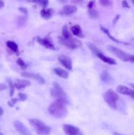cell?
<instances>
[{"instance_id": "3", "label": "cell", "mask_w": 134, "mask_h": 135, "mask_svg": "<svg viewBox=\"0 0 134 135\" xmlns=\"http://www.w3.org/2000/svg\"><path fill=\"white\" fill-rule=\"evenodd\" d=\"M107 49L111 54L118 57L119 59H122L123 61L134 63V55L127 54V53L121 50L120 49L112 46H108Z\"/></svg>"}, {"instance_id": "25", "label": "cell", "mask_w": 134, "mask_h": 135, "mask_svg": "<svg viewBox=\"0 0 134 135\" xmlns=\"http://www.w3.org/2000/svg\"><path fill=\"white\" fill-rule=\"evenodd\" d=\"M7 82L8 83V84H9V90H10V94H9V96L11 97V96H13V94H14V83H13V81H12V80L11 79H9V78H8L7 79Z\"/></svg>"}, {"instance_id": "35", "label": "cell", "mask_w": 134, "mask_h": 135, "mask_svg": "<svg viewBox=\"0 0 134 135\" xmlns=\"http://www.w3.org/2000/svg\"><path fill=\"white\" fill-rule=\"evenodd\" d=\"M70 1L74 4H81L84 0H70Z\"/></svg>"}, {"instance_id": "4", "label": "cell", "mask_w": 134, "mask_h": 135, "mask_svg": "<svg viewBox=\"0 0 134 135\" xmlns=\"http://www.w3.org/2000/svg\"><path fill=\"white\" fill-rule=\"evenodd\" d=\"M119 96L116 92L110 89L106 91L104 94V100L109 106L114 109L117 108V102L118 101Z\"/></svg>"}, {"instance_id": "24", "label": "cell", "mask_w": 134, "mask_h": 135, "mask_svg": "<svg viewBox=\"0 0 134 135\" xmlns=\"http://www.w3.org/2000/svg\"><path fill=\"white\" fill-rule=\"evenodd\" d=\"M88 14L91 18H96L98 17V12L95 7L88 9Z\"/></svg>"}, {"instance_id": "42", "label": "cell", "mask_w": 134, "mask_h": 135, "mask_svg": "<svg viewBox=\"0 0 134 135\" xmlns=\"http://www.w3.org/2000/svg\"><path fill=\"white\" fill-rule=\"evenodd\" d=\"M130 85L132 87V88L134 89V84H133V83H130Z\"/></svg>"}, {"instance_id": "2", "label": "cell", "mask_w": 134, "mask_h": 135, "mask_svg": "<svg viewBox=\"0 0 134 135\" xmlns=\"http://www.w3.org/2000/svg\"><path fill=\"white\" fill-rule=\"evenodd\" d=\"M30 123L38 135H49L51 133V127L41 120L32 119H30Z\"/></svg>"}, {"instance_id": "19", "label": "cell", "mask_w": 134, "mask_h": 135, "mask_svg": "<svg viewBox=\"0 0 134 135\" xmlns=\"http://www.w3.org/2000/svg\"><path fill=\"white\" fill-rule=\"evenodd\" d=\"M40 15L43 18L48 20L51 18L53 15V9H43L40 11Z\"/></svg>"}, {"instance_id": "39", "label": "cell", "mask_w": 134, "mask_h": 135, "mask_svg": "<svg viewBox=\"0 0 134 135\" xmlns=\"http://www.w3.org/2000/svg\"><path fill=\"white\" fill-rule=\"evenodd\" d=\"M57 1H59V3H65L67 2L68 0H57Z\"/></svg>"}, {"instance_id": "12", "label": "cell", "mask_w": 134, "mask_h": 135, "mask_svg": "<svg viewBox=\"0 0 134 135\" xmlns=\"http://www.w3.org/2000/svg\"><path fill=\"white\" fill-rule=\"evenodd\" d=\"M37 41H38V43L40 44L42 46L46 47L47 49L51 50H55V45L53 44V43L51 42V40L49 38H42L40 37H38L37 38Z\"/></svg>"}, {"instance_id": "31", "label": "cell", "mask_w": 134, "mask_h": 135, "mask_svg": "<svg viewBox=\"0 0 134 135\" xmlns=\"http://www.w3.org/2000/svg\"><path fill=\"white\" fill-rule=\"evenodd\" d=\"M18 98H13L12 99L11 101H9V102H8V105H9V106L10 107H13V105H14V104L17 103V102L18 101Z\"/></svg>"}, {"instance_id": "36", "label": "cell", "mask_w": 134, "mask_h": 135, "mask_svg": "<svg viewBox=\"0 0 134 135\" xmlns=\"http://www.w3.org/2000/svg\"><path fill=\"white\" fill-rule=\"evenodd\" d=\"M120 18V15H117L116 16L115 18H114V21H113V25H115V24L118 22V21L119 20Z\"/></svg>"}, {"instance_id": "28", "label": "cell", "mask_w": 134, "mask_h": 135, "mask_svg": "<svg viewBox=\"0 0 134 135\" xmlns=\"http://www.w3.org/2000/svg\"><path fill=\"white\" fill-rule=\"evenodd\" d=\"M17 63L20 66V67L23 70H25L28 67V65L26 64V63L24 61L23 59H21V58H18V59H17Z\"/></svg>"}, {"instance_id": "30", "label": "cell", "mask_w": 134, "mask_h": 135, "mask_svg": "<svg viewBox=\"0 0 134 135\" xmlns=\"http://www.w3.org/2000/svg\"><path fill=\"white\" fill-rule=\"evenodd\" d=\"M18 96L19 97V100L20 101H25L27 98V95L26 94H24V93H19L18 94Z\"/></svg>"}, {"instance_id": "43", "label": "cell", "mask_w": 134, "mask_h": 135, "mask_svg": "<svg viewBox=\"0 0 134 135\" xmlns=\"http://www.w3.org/2000/svg\"><path fill=\"white\" fill-rule=\"evenodd\" d=\"M0 135H4L3 134V133H1V131H0Z\"/></svg>"}, {"instance_id": "10", "label": "cell", "mask_w": 134, "mask_h": 135, "mask_svg": "<svg viewBox=\"0 0 134 135\" xmlns=\"http://www.w3.org/2000/svg\"><path fill=\"white\" fill-rule=\"evenodd\" d=\"M77 11V7L73 5H66L59 11L60 15H70Z\"/></svg>"}, {"instance_id": "32", "label": "cell", "mask_w": 134, "mask_h": 135, "mask_svg": "<svg viewBox=\"0 0 134 135\" xmlns=\"http://www.w3.org/2000/svg\"><path fill=\"white\" fill-rule=\"evenodd\" d=\"M18 10L21 12V13H23L25 15H28V10L25 7H19L18 8Z\"/></svg>"}, {"instance_id": "18", "label": "cell", "mask_w": 134, "mask_h": 135, "mask_svg": "<svg viewBox=\"0 0 134 135\" xmlns=\"http://www.w3.org/2000/svg\"><path fill=\"white\" fill-rule=\"evenodd\" d=\"M100 28H101V30H102V32H103L105 34H106V35H107V36L109 37L110 40H112V41H114V42H116V43H118V44H126V45L129 44L128 43H126V42H122V41H119L118 40H117L116 38H114L113 36H112V34H110V32H109V30H108V29H106L105 27H104V26H100Z\"/></svg>"}, {"instance_id": "7", "label": "cell", "mask_w": 134, "mask_h": 135, "mask_svg": "<svg viewBox=\"0 0 134 135\" xmlns=\"http://www.w3.org/2000/svg\"><path fill=\"white\" fill-rule=\"evenodd\" d=\"M63 130L66 135H82V133L80 129L70 124L63 125Z\"/></svg>"}, {"instance_id": "20", "label": "cell", "mask_w": 134, "mask_h": 135, "mask_svg": "<svg viewBox=\"0 0 134 135\" xmlns=\"http://www.w3.org/2000/svg\"><path fill=\"white\" fill-rule=\"evenodd\" d=\"M54 73H55V75L63 78V79H67L68 77V75H69L68 73L66 70L62 68H59V67L54 69Z\"/></svg>"}, {"instance_id": "8", "label": "cell", "mask_w": 134, "mask_h": 135, "mask_svg": "<svg viewBox=\"0 0 134 135\" xmlns=\"http://www.w3.org/2000/svg\"><path fill=\"white\" fill-rule=\"evenodd\" d=\"M13 124L15 129L20 135H32L29 129L20 121H15Z\"/></svg>"}, {"instance_id": "29", "label": "cell", "mask_w": 134, "mask_h": 135, "mask_svg": "<svg viewBox=\"0 0 134 135\" xmlns=\"http://www.w3.org/2000/svg\"><path fill=\"white\" fill-rule=\"evenodd\" d=\"M110 3V0H99V4L102 7L109 6Z\"/></svg>"}, {"instance_id": "11", "label": "cell", "mask_w": 134, "mask_h": 135, "mask_svg": "<svg viewBox=\"0 0 134 135\" xmlns=\"http://www.w3.org/2000/svg\"><path fill=\"white\" fill-rule=\"evenodd\" d=\"M117 92L122 95H126L134 99V90L123 85H119L116 88Z\"/></svg>"}, {"instance_id": "41", "label": "cell", "mask_w": 134, "mask_h": 135, "mask_svg": "<svg viewBox=\"0 0 134 135\" xmlns=\"http://www.w3.org/2000/svg\"><path fill=\"white\" fill-rule=\"evenodd\" d=\"M113 135H123V134H121V133H116V132H115V133H114V134Z\"/></svg>"}, {"instance_id": "17", "label": "cell", "mask_w": 134, "mask_h": 135, "mask_svg": "<svg viewBox=\"0 0 134 135\" xmlns=\"http://www.w3.org/2000/svg\"><path fill=\"white\" fill-rule=\"evenodd\" d=\"M101 80L106 84H110L112 82V77L107 71H103L100 75Z\"/></svg>"}, {"instance_id": "44", "label": "cell", "mask_w": 134, "mask_h": 135, "mask_svg": "<svg viewBox=\"0 0 134 135\" xmlns=\"http://www.w3.org/2000/svg\"><path fill=\"white\" fill-rule=\"evenodd\" d=\"M131 1H132V3H133L134 4V0H131Z\"/></svg>"}, {"instance_id": "21", "label": "cell", "mask_w": 134, "mask_h": 135, "mask_svg": "<svg viewBox=\"0 0 134 135\" xmlns=\"http://www.w3.org/2000/svg\"><path fill=\"white\" fill-rule=\"evenodd\" d=\"M7 46L11 50L15 53L17 55H19V50H18V46L14 42L11 40H9L7 42Z\"/></svg>"}, {"instance_id": "22", "label": "cell", "mask_w": 134, "mask_h": 135, "mask_svg": "<svg viewBox=\"0 0 134 135\" xmlns=\"http://www.w3.org/2000/svg\"><path fill=\"white\" fill-rule=\"evenodd\" d=\"M28 1L37 4L43 8L47 7L49 4V0H28Z\"/></svg>"}, {"instance_id": "33", "label": "cell", "mask_w": 134, "mask_h": 135, "mask_svg": "<svg viewBox=\"0 0 134 135\" xmlns=\"http://www.w3.org/2000/svg\"><path fill=\"white\" fill-rule=\"evenodd\" d=\"M95 6V1H90L87 4V8H91Z\"/></svg>"}, {"instance_id": "45", "label": "cell", "mask_w": 134, "mask_h": 135, "mask_svg": "<svg viewBox=\"0 0 134 135\" xmlns=\"http://www.w3.org/2000/svg\"><path fill=\"white\" fill-rule=\"evenodd\" d=\"M0 68H1V65H0Z\"/></svg>"}, {"instance_id": "37", "label": "cell", "mask_w": 134, "mask_h": 135, "mask_svg": "<svg viewBox=\"0 0 134 135\" xmlns=\"http://www.w3.org/2000/svg\"><path fill=\"white\" fill-rule=\"evenodd\" d=\"M6 88H7V86L5 85V84H3V83L0 84V91L6 89Z\"/></svg>"}, {"instance_id": "27", "label": "cell", "mask_w": 134, "mask_h": 135, "mask_svg": "<svg viewBox=\"0 0 134 135\" xmlns=\"http://www.w3.org/2000/svg\"><path fill=\"white\" fill-rule=\"evenodd\" d=\"M27 15H24V16H20L17 19V24H18V26H22L23 25H25L26 21H27V17H26Z\"/></svg>"}, {"instance_id": "1", "label": "cell", "mask_w": 134, "mask_h": 135, "mask_svg": "<svg viewBox=\"0 0 134 135\" xmlns=\"http://www.w3.org/2000/svg\"><path fill=\"white\" fill-rule=\"evenodd\" d=\"M66 104V100H61V99H56L49 106V113L55 118H64L68 113Z\"/></svg>"}, {"instance_id": "13", "label": "cell", "mask_w": 134, "mask_h": 135, "mask_svg": "<svg viewBox=\"0 0 134 135\" xmlns=\"http://www.w3.org/2000/svg\"><path fill=\"white\" fill-rule=\"evenodd\" d=\"M59 61L60 62L62 65L64 66L66 69L69 71L72 69V61L71 59L66 55H62L59 57Z\"/></svg>"}, {"instance_id": "5", "label": "cell", "mask_w": 134, "mask_h": 135, "mask_svg": "<svg viewBox=\"0 0 134 135\" xmlns=\"http://www.w3.org/2000/svg\"><path fill=\"white\" fill-rule=\"evenodd\" d=\"M51 94L53 97L56 99H61V100H66L67 96L66 92L63 90L62 87L59 84V83H55L53 85V88L51 90Z\"/></svg>"}, {"instance_id": "23", "label": "cell", "mask_w": 134, "mask_h": 135, "mask_svg": "<svg viewBox=\"0 0 134 135\" xmlns=\"http://www.w3.org/2000/svg\"><path fill=\"white\" fill-rule=\"evenodd\" d=\"M62 34L64 39H71L72 38V35L70 31L68 30V27L66 25H64L63 27V30H62Z\"/></svg>"}, {"instance_id": "38", "label": "cell", "mask_w": 134, "mask_h": 135, "mask_svg": "<svg viewBox=\"0 0 134 135\" xmlns=\"http://www.w3.org/2000/svg\"><path fill=\"white\" fill-rule=\"evenodd\" d=\"M5 7V3L3 0H0V9H2Z\"/></svg>"}, {"instance_id": "26", "label": "cell", "mask_w": 134, "mask_h": 135, "mask_svg": "<svg viewBox=\"0 0 134 135\" xmlns=\"http://www.w3.org/2000/svg\"><path fill=\"white\" fill-rule=\"evenodd\" d=\"M87 45L88 47L90 49V50H91V51L95 54V55H96L97 53H99V51H101V50H100L95 45L93 44L90 43V42H88V43H87Z\"/></svg>"}, {"instance_id": "34", "label": "cell", "mask_w": 134, "mask_h": 135, "mask_svg": "<svg viewBox=\"0 0 134 135\" xmlns=\"http://www.w3.org/2000/svg\"><path fill=\"white\" fill-rule=\"evenodd\" d=\"M122 7L124 8H127V9H130V6L129 5L128 3L127 2V1L126 0H123V1H122Z\"/></svg>"}, {"instance_id": "16", "label": "cell", "mask_w": 134, "mask_h": 135, "mask_svg": "<svg viewBox=\"0 0 134 135\" xmlns=\"http://www.w3.org/2000/svg\"><path fill=\"white\" fill-rule=\"evenodd\" d=\"M70 30L72 32V34L74 36H76L80 37V38H84V37L82 32V29H81V26L80 25H76L71 26Z\"/></svg>"}, {"instance_id": "14", "label": "cell", "mask_w": 134, "mask_h": 135, "mask_svg": "<svg viewBox=\"0 0 134 135\" xmlns=\"http://www.w3.org/2000/svg\"><path fill=\"white\" fill-rule=\"evenodd\" d=\"M95 55L97 57L99 58L101 61H102L105 62V63H107V64H109V65L116 64V61L114 60V59H112V58L111 57H109L105 55V54H102V52L101 51H99V53H97Z\"/></svg>"}, {"instance_id": "15", "label": "cell", "mask_w": 134, "mask_h": 135, "mask_svg": "<svg viewBox=\"0 0 134 135\" xmlns=\"http://www.w3.org/2000/svg\"><path fill=\"white\" fill-rule=\"evenodd\" d=\"M14 87L17 90H22L26 87L30 86V82L27 80H21V79H16L14 80Z\"/></svg>"}, {"instance_id": "40", "label": "cell", "mask_w": 134, "mask_h": 135, "mask_svg": "<svg viewBox=\"0 0 134 135\" xmlns=\"http://www.w3.org/2000/svg\"><path fill=\"white\" fill-rule=\"evenodd\" d=\"M3 108H1V107H0V117H1V115H2L3 114Z\"/></svg>"}, {"instance_id": "9", "label": "cell", "mask_w": 134, "mask_h": 135, "mask_svg": "<svg viewBox=\"0 0 134 135\" xmlns=\"http://www.w3.org/2000/svg\"><path fill=\"white\" fill-rule=\"evenodd\" d=\"M22 76L24 78H27V79H33L34 80H36L38 83H39V84H44L45 81L44 79L42 77L41 75H39V74H34V73H21Z\"/></svg>"}, {"instance_id": "6", "label": "cell", "mask_w": 134, "mask_h": 135, "mask_svg": "<svg viewBox=\"0 0 134 135\" xmlns=\"http://www.w3.org/2000/svg\"><path fill=\"white\" fill-rule=\"evenodd\" d=\"M59 43L71 50H75L81 46V42L80 40L73 38L71 39H64L63 37H59Z\"/></svg>"}]
</instances>
